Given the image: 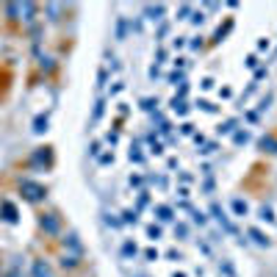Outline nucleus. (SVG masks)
<instances>
[{"instance_id": "nucleus-1", "label": "nucleus", "mask_w": 277, "mask_h": 277, "mask_svg": "<svg viewBox=\"0 0 277 277\" xmlns=\"http://www.w3.org/2000/svg\"><path fill=\"white\" fill-rule=\"evenodd\" d=\"M22 192H25V197H28V200H42L44 197V188L36 186V183H30V180L22 183Z\"/></svg>"}, {"instance_id": "nucleus-2", "label": "nucleus", "mask_w": 277, "mask_h": 277, "mask_svg": "<svg viewBox=\"0 0 277 277\" xmlns=\"http://www.w3.org/2000/svg\"><path fill=\"white\" fill-rule=\"evenodd\" d=\"M30 277H53V272H50V266L44 260H36L34 269H30Z\"/></svg>"}, {"instance_id": "nucleus-3", "label": "nucleus", "mask_w": 277, "mask_h": 277, "mask_svg": "<svg viewBox=\"0 0 277 277\" xmlns=\"http://www.w3.org/2000/svg\"><path fill=\"white\" fill-rule=\"evenodd\" d=\"M258 147H260V150H266V152H277V138L264 136V138L258 142Z\"/></svg>"}, {"instance_id": "nucleus-4", "label": "nucleus", "mask_w": 277, "mask_h": 277, "mask_svg": "<svg viewBox=\"0 0 277 277\" xmlns=\"http://www.w3.org/2000/svg\"><path fill=\"white\" fill-rule=\"evenodd\" d=\"M164 12H166L164 6H147V8H144L147 20H161V17H164Z\"/></svg>"}, {"instance_id": "nucleus-5", "label": "nucleus", "mask_w": 277, "mask_h": 277, "mask_svg": "<svg viewBox=\"0 0 277 277\" xmlns=\"http://www.w3.org/2000/svg\"><path fill=\"white\" fill-rule=\"evenodd\" d=\"M42 228L50 230V233H56V230H58V222H56L53 216H48V219H42Z\"/></svg>"}, {"instance_id": "nucleus-6", "label": "nucleus", "mask_w": 277, "mask_h": 277, "mask_svg": "<svg viewBox=\"0 0 277 277\" xmlns=\"http://www.w3.org/2000/svg\"><path fill=\"white\" fill-rule=\"evenodd\" d=\"M250 236H252V238H255V241H258L260 247H266V244H269V238H266V236H264V233H260V230H250Z\"/></svg>"}, {"instance_id": "nucleus-7", "label": "nucleus", "mask_w": 277, "mask_h": 277, "mask_svg": "<svg viewBox=\"0 0 277 277\" xmlns=\"http://www.w3.org/2000/svg\"><path fill=\"white\" fill-rule=\"evenodd\" d=\"M233 208H236V214H241V216L247 214V202H244V200H236V202H233Z\"/></svg>"}, {"instance_id": "nucleus-8", "label": "nucleus", "mask_w": 277, "mask_h": 277, "mask_svg": "<svg viewBox=\"0 0 277 277\" xmlns=\"http://www.w3.org/2000/svg\"><path fill=\"white\" fill-rule=\"evenodd\" d=\"M260 219H266V222H274V216H272V208H269V205H264V208H260Z\"/></svg>"}, {"instance_id": "nucleus-9", "label": "nucleus", "mask_w": 277, "mask_h": 277, "mask_svg": "<svg viewBox=\"0 0 277 277\" xmlns=\"http://www.w3.org/2000/svg\"><path fill=\"white\" fill-rule=\"evenodd\" d=\"M158 216H161L164 222H166V219H172V211H169L166 205H161V208H158Z\"/></svg>"}, {"instance_id": "nucleus-10", "label": "nucleus", "mask_w": 277, "mask_h": 277, "mask_svg": "<svg viewBox=\"0 0 277 277\" xmlns=\"http://www.w3.org/2000/svg\"><path fill=\"white\" fill-rule=\"evenodd\" d=\"M247 138H250V133H247V130L236 133V144H244V142H247Z\"/></svg>"}, {"instance_id": "nucleus-11", "label": "nucleus", "mask_w": 277, "mask_h": 277, "mask_svg": "<svg viewBox=\"0 0 277 277\" xmlns=\"http://www.w3.org/2000/svg\"><path fill=\"white\" fill-rule=\"evenodd\" d=\"M233 128H236V122H233V120H230V122H224V125H222V128H219V133H230V130H233Z\"/></svg>"}, {"instance_id": "nucleus-12", "label": "nucleus", "mask_w": 277, "mask_h": 277, "mask_svg": "<svg viewBox=\"0 0 277 277\" xmlns=\"http://www.w3.org/2000/svg\"><path fill=\"white\" fill-rule=\"evenodd\" d=\"M44 125H48V120H42V116H39V120H36V133L48 130V128H44Z\"/></svg>"}, {"instance_id": "nucleus-13", "label": "nucleus", "mask_w": 277, "mask_h": 277, "mask_svg": "<svg viewBox=\"0 0 277 277\" xmlns=\"http://www.w3.org/2000/svg\"><path fill=\"white\" fill-rule=\"evenodd\" d=\"M147 233H150V238H158V236H161V230H158V228H156V224H152V228H150V230H147Z\"/></svg>"}, {"instance_id": "nucleus-14", "label": "nucleus", "mask_w": 277, "mask_h": 277, "mask_svg": "<svg viewBox=\"0 0 277 277\" xmlns=\"http://www.w3.org/2000/svg\"><path fill=\"white\" fill-rule=\"evenodd\" d=\"M6 277H20V272H12V274H6Z\"/></svg>"}, {"instance_id": "nucleus-15", "label": "nucleus", "mask_w": 277, "mask_h": 277, "mask_svg": "<svg viewBox=\"0 0 277 277\" xmlns=\"http://www.w3.org/2000/svg\"><path fill=\"white\" fill-rule=\"evenodd\" d=\"M175 277H186V274H175Z\"/></svg>"}]
</instances>
